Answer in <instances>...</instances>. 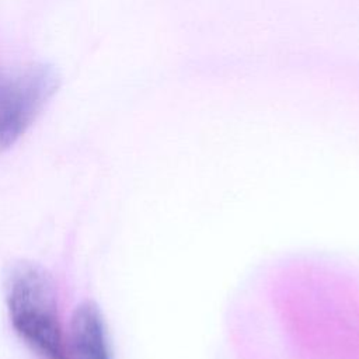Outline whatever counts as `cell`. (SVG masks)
Returning <instances> with one entry per match:
<instances>
[{
    "mask_svg": "<svg viewBox=\"0 0 359 359\" xmlns=\"http://www.w3.org/2000/svg\"><path fill=\"white\" fill-rule=\"evenodd\" d=\"M11 325L35 359H69L50 275L32 262L15 264L6 282Z\"/></svg>",
    "mask_w": 359,
    "mask_h": 359,
    "instance_id": "obj_1",
    "label": "cell"
},
{
    "mask_svg": "<svg viewBox=\"0 0 359 359\" xmlns=\"http://www.w3.org/2000/svg\"><path fill=\"white\" fill-rule=\"evenodd\" d=\"M59 84L57 70L43 62L0 76V151L10 149L28 130Z\"/></svg>",
    "mask_w": 359,
    "mask_h": 359,
    "instance_id": "obj_2",
    "label": "cell"
},
{
    "mask_svg": "<svg viewBox=\"0 0 359 359\" xmlns=\"http://www.w3.org/2000/svg\"><path fill=\"white\" fill-rule=\"evenodd\" d=\"M69 359H114L108 330L98 306L84 302L72 317Z\"/></svg>",
    "mask_w": 359,
    "mask_h": 359,
    "instance_id": "obj_3",
    "label": "cell"
}]
</instances>
